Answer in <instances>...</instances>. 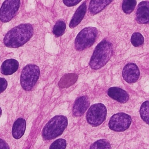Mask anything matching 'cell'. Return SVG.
Wrapping results in <instances>:
<instances>
[{"label": "cell", "instance_id": "obj_1", "mask_svg": "<svg viewBox=\"0 0 149 149\" xmlns=\"http://www.w3.org/2000/svg\"><path fill=\"white\" fill-rule=\"evenodd\" d=\"M34 29L30 23H23L9 30L4 36V45L9 48H18L26 44L33 34Z\"/></svg>", "mask_w": 149, "mask_h": 149}, {"label": "cell", "instance_id": "obj_2", "mask_svg": "<svg viewBox=\"0 0 149 149\" xmlns=\"http://www.w3.org/2000/svg\"><path fill=\"white\" fill-rule=\"evenodd\" d=\"M113 53L112 44L106 40L101 41L95 47L90 61V66L93 69L103 67L109 61Z\"/></svg>", "mask_w": 149, "mask_h": 149}, {"label": "cell", "instance_id": "obj_3", "mask_svg": "<svg viewBox=\"0 0 149 149\" xmlns=\"http://www.w3.org/2000/svg\"><path fill=\"white\" fill-rule=\"evenodd\" d=\"M68 126V119L63 115H56L45 125L42 131L44 140L55 139L62 134Z\"/></svg>", "mask_w": 149, "mask_h": 149}, {"label": "cell", "instance_id": "obj_4", "mask_svg": "<svg viewBox=\"0 0 149 149\" xmlns=\"http://www.w3.org/2000/svg\"><path fill=\"white\" fill-rule=\"evenodd\" d=\"M98 30L95 27H87L82 29L74 40V47L77 51H82L91 47L95 41Z\"/></svg>", "mask_w": 149, "mask_h": 149}, {"label": "cell", "instance_id": "obj_5", "mask_svg": "<svg viewBox=\"0 0 149 149\" xmlns=\"http://www.w3.org/2000/svg\"><path fill=\"white\" fill-rule=\"evenodd\" d=\"M40 72L38 66L33 64L25 66L20 75V84L26 91H30L36 84L40 77Z\"/></svg>", "mask_w": 149, "mask_h": 149}, {"label": "cell", "instance_id": "obj_6", "mask_svg": "<svg viewBox=\"0 0 149 149\" xmlns=\"http://www.w3.org/2000/svg\"><path fill=\"white\" fill-rule=\"evenodd\" d=\"M107 116V108L101 103L92 105L88 109L86 114L87 122L93 126L100 125L105 120Z\"/></svg>", "mask_w": 149, "mask_h": 149}, {"label": "cell", "instance_id": "obj_7", "mask_svg": "<svg viewBox=\"0 0 149 149\" xmlns=\"http://www.w3.org/2000/svg\"><path fill=\"white\" fill-rule=\"evenodd\" d=\"M20 6V0H5L0 8V20L6 23L16 15Z\"/></svg>", "mask_w": 149, "mask_h": 149}, {"label": "cell", "instance_id": "obj_8", "mask_svg": "<svg viewBox=\"0 0 149 149\" xmlns=\"http://www.w3.org/2000/svg\"><path fill=\"white\" fill-rule=\"evenodd\" d=\"M132 122L131 116L125 113L114 114L109 121V127L115 132H123L127 129Z\"/></svg>", "mask_w": 149, "mask_h": 149}, {"label": "cell", "instance_id": "obj_9", "mask_svg": "<svg viewBox=\"0 0 149 149\" xmlns=\"http://www.w3.org/2000/svg\"><path fill=\"white\" fill-rule=\"evenodd\" d=\"M122 77L127 83H135L140 77L138 66L134 63H127L122 70Z\"/></svg>", "mask_w": 149, "mask_h": 149}, {"label": "cell", "instance_id": "obj_10", "mask_svg": "<svg viewBox=\"0 0 149 149\" xmlns=\"http://www.w3.org/2000/svg\"><path fill=\"white\" fill-rule=\"evenodd\" d=\"M90 105L89 99L87 96L83 95L77 98L73 106L72 112L74 116H80L84 114Z\"/></svg>", "mask_w": 149, "mask_h": 149}, {"label": "cell", "instance_id": "obj_11", "mask_svg": "<svg viewBox=\"0 0 149 149\" xmlns=\"http://www.w3.org/2000/svg\"><path fill=\"white\" fill-rule=\"evenodd\" d=\"M148 2H141L137 9L136 12V20L140 24H147L149 20V12H148Z\"/></svg>", "mask_w": 149, "mask_h": 149}, {"label": "cell", "instance_id": "obj_12", "mask_svg": "<svg viewBox=\"0 0 149 149\" xmlns=\"http://www.w3.org/2000/svg\"><path fill=\"white\" fill-rule=\"evenodd\" d=\"M107 94L109 97L120 103L126 102L129 98L127 92L118 87H110L107 90Z\"/></svg>", "mask_w": 149, "mask_h": 149}, {"label": "cell", "instance_id": "obj_13", "mask_svg": "<svg viewBox=\"0 0 149 149\" xmlns=\"http://www.w3.org/2000/svg\"><path fill=\"white\" fill-rule=\"evenodd\" d=\"M19 62L15 59H8L3 61L1 67V72L4 75H10L17 71Z\"/></svg>", "mask_w": 149, "mask_h": 149}, {"label": "cell", "instance_id": "obj_14", "mask_svg": "<svg viewBox=\"0 0 149 149\" xmlns=\"http://www.w3.org/2000/svg\"><path fill=\"white\" fill-rule=\"evenodd\" d=\"M26 127V122L24 119L18 118L13 123L12 133L15 139H20L24 134Z\"/></svg>", "mask_w": 149, "mask_h": 149}, {"label": "cell", "instance_id": "obj_15", "mask_svg": "<svg viewBox=\"0 0 149 149\" xmlns=\"http://www.w3.org/2000/svg\"><path fill=\"white\" fill-rule=\"evenodd\" d=\"M87 10V5L86 2L82 3L77 9L76 10L74 14L73 15L70 23L69 27L70 28H74L77 26L83 20Z\"/></svg>", "mask_w": 149, "mask_h": 149}, {"label": "cell", "instance_id": "obj_16", "mask_svg": "<svg viewBox=\"0 0 149 149\" xmlns=\"http://www.w3.org/2000/svg\"><path fill=\"white\" fill-rule=\"evenodd\" d=\"M113 0H91L88 9L91 15H96L105 8Z\"/></svg>", "mask_w": 149, "mask_h": 149}, {"label": "cell", "instance_id": "obj_17", "mask_svg": "<svg viewBox=\"0 0 149 149\" xmlns=\"http://www.w3.org/2000/svg\"><path fill=\"white\" fill-rule=\"evenodd\" d=\"M65 29H66L65 23L63 20H59L55 23L53 27L52 32L56 37H58L61 36L64 33Z\"/></svg>", "mask_w": 149, "mask_h": 149}, {"label": "cell", "instance_id": "obj_18", "mask_svg": "<svg viewBox=\"0 0 149 149\" xmlns=\"http://www.w3.org/2000/svg\"><path fill=\"white\" fill-rule=\"evenodd\" d=\"M136 3V0H123L122 4L123 11L126 14H130L134 10Z\"/></svg>", "mask_w": 149, "mask_h": 149}, {"label": "cell", "instance_id": "obj_19", "mask_svg": "<svg viewBox=\"0 0 149 149\" xmlns=\"http://www.w3.org/2000/svg\"><path fill=\"white\" fill-rule=\"evenodd\" d=\"M90 149H111V145L108 140L100 139L93 143Z\"/></svg>", "mask_w": 149, "mask_h": 149}, {"label": "cell", "instance_id": "obj_20", "mask_svg": "<svg viewBox=\"0 0 149 149\" xmlns=\"http://www.w3.org/2000/svg\"><path fill=\"white\" fill-rule=\"evenodd\" d=\"M148 111H149V102L146 101L141 105L140 109V114L142 119L147 123L148 124Z\"/></svg>", "mask_w": 149, "mask_h": 149}, {"label": "cell", "instance_id": "obj_21", "mask_svg": "<svg viewBox=\"0 0 149 149\" xmlns=\"http://www.w3.org/2000/svg\"><path fill=\"white\" fill-rule=\"evenodd\" d=\"M144 41V39L142 34L139 32L134 33L131 37V42L132 45L136 47L141 46Z\"/></svg>", "mask_w": 149, "mask_h": 149}, {"label": "cell", "instance_id": "obj_22", "mask_svg": "<svg viewBox=\"0 0 149 149\" xmlns=\"http://www.w3.org/2000/svg\"><path fill=\"white\" fill-rule=\"evenodd\" d=\"M66 147V141L63 139H58L51 144L49 149H65Z\"/></svg>", "mask_w": 149, "mask_h": 149}, {"label": "cell", "instance_id": "obj_23", "mask_svg": "<svg viewBox=\"0 0 149 149\" xmlns=\"http://www.w3.org/2000/svg\"><path fill=\"white\" fill-rule=\"evenodd\" d=\"M8 86V82L3 77H0V93L5 90Z\"/></svg>", "mask_w": 149, "mask_h": 149}, {"label": "cell", "instance_id": "obj_24", "mask_svg": "<svg viewBox=\"0 0 149 149\" xmlns=\"http://www.w3.org/2000/svg\"><path fill=\"white\" fill-rule=\"evenodd\" d=\"M81 0H63V3L67 6H73L78 4Z\"/></svg>", "mask_w": 149, "mask_h": 149}, {"label": "cell", "instance_id": "obj_25", "mask_svg": "<svg viewBox=\"0 0 149 149\" xmlns=\"http://www.w3.org/2000/svg\"><path fill=\"white\" fill-rule=\"evenodd\" d=\"M0 149H9L8 144L3 139L0 138Z\"/></svg>", "mask_w": 149, "mask_h": 149}, {"label": "cell", "instance_id": "obj_26", "mask_svg": "<svg viewBox=\"0 0 149 149\" xmlns=\"http://www.w3.org/2000/svg\"><path fill=\"white\" fill-rule=\"evenodd\" d=\"M1 114H2V109H1V108H0V116H1Z\"/></svg>", "mask_w": 149, "mask_h": 149}]
</instances>
